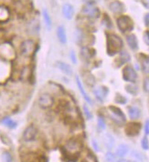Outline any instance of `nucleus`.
Wrapping results in <instances>:
<instances>
[{
  "mask_svg": "<svg viewBox=\"0 0 149 162\" xmlns=\"http://www.w3.org/2000/svg\"><path fill=\"white\" fill-rule=\"evenodd\" d=\"M123 48V39L116 34L110 33L106 36V52L110 56L119 54Z\"/></svg>",
  "mask_w": 149,
  "mask_h": 162,
  "instance_id": "f257e3e1",
  "label": "nucleus"
},
{
  "mask_svg": "<svg viewBox=\"0 0 149 162\" xmlns=\"http://www.w3.org/2000/svg\"><path fill=\"white\" fill-rule=\"evenodd\" d=\"M116 25H117L118 29L123 34L127 32H131L135 27L133 19L129 16H126V15H122L117 18Z\"/></svg>",
  "mask_w": 149,
  "mask_h": 162,
  "instance_id": "f03ea898",
  "label": "nucleus"
},
{
  "mask_svg": "<svg viewBox=\"0 0 149 162\" xmlns=\"http://www.w3.org/2000/svg\"><path fill=\"white\" fill-rule=\"evenodd\" d=\"M36 51V43L33 39H25L19 45V54L24 57H30Z\"/></svg>",
  "mask_w": 149,
  "mask_h": 162,
  "instance_id": "7ed1b4c3",
  "label": "nucleus"
},
{
  "mask_svg": "<svg viewBox=\"0 0 149 162\" xmlns=\"http://www.w3.org/2000/svg\"><path fill=\"white\" fill-rule=\"evenodd\" d=\"M81 13L88 16L90 19H98L101 16V11L100 9L96 7L95 2H87L85 3L81 9Z\"/></svg>",
  "mask_w": 149,
  "mask_h": 162,
  "instance_id": "20e7f679",
  "label": "nucleus"
},
{
  "mask_svg": "<svg viewBox=\"0 0 149 162\" xmlns=\"http://www.w3.org/2000/svg\"><path fill=\"white\" fill-rule=\"evenodd\" d=\"M108 109L111 113V118L115 124H117L118 126H123L125 123L126 117L121 108H119L116 106L111 105L108 107Z\"/></svg>",
  "mask_w": 149,
  "mask_h": 162,
  "instance_id": "39448f33",
  "label": "nucleus"
},
{
  "mask_svg": "<svg viewBox=\"0 0 149 162\" xmlns=\"http://www.w3.org/2000/svg\"><path fill=\"white\" fill-rule=\"evenodd\" d=\"M122 77L125 82L135 83L138 78V75L131 65H126L122 69Z\"/></svg>",
  "mask_w": 149,
  "mask_h": 162,
  "instance_id": "423d86ee",
  "label": "nucleus"
},
{
  "mask_svg": "<svg viewBox=\"0 0 149 162\" xmlns=\"http://www.w3.org/2000/svg\"><path fill=\"white\" fill-rule=\"evenodd\" d=\"M38 106L43 109H50L55 104V99L53 96L49 93H42L39 95L38 98Z\"/></svg>",
  "mask_w": 149,
  "mask_h": 162,
  "instance_id": "0eeeda50",
  "label": "nucleus"
},
{
  "mask_svg": "<svg viewBox=\"0 0 149 162\" xmlns=\"http://www.w3.org/2000/svg\"><path fill=\"white\" fill-rule=\"evenodd\" d=\"M142 129V125L136 121H132V122L127 123L124 127V132L127 137H137L140 134V131Z\"/></svg>",
  "mask_w": 149,
  "mask_h": 162,
  "instance_id": "6e6552de",
  "label": "nucleus"
},
{
  "mask_svg": "<svg viewBox=\"0 0 149 162\" xmlns=\"http://www.w3.org/2000/svg\"><path fill=\"white\" fill-rule=\"evenodd\" d=\"M37 136H38V129L33 124L29 125L22 133V138L26 142H32V141L36 139Z\"/></svg>",
  "mask_w": 149,
  "mask_h": 162,
  "instance_id": "1a4fd4ad",
  "label": "nucleus"
},
{
  "mask_svg": "<svg viewBox=\"0 0 149 162\" xmlns=\"http://www.w3.org/2000/svg\"><path fill=\"white\" fill-rule=\"evenodd\" d=\"M81 149V144L77 139H70L65 145V149L68 151L69 154H78Z\"/></svg>",
  "mask_w": 149,
  "mask_h": 162,
  "instance_id": "9d476101",
  "label": "nucleus"
},
{
  "mask_svg": "<svg viewBox=\"0 0 149 162\" xmlns=\"http://www.w3.org/2000/svg\"><path fill=\"white\" fill-rule=\"evenodd\" d=\"M55 66H56V68H57L59 71H61L64 75L69 76V77L72 76V74H73V69H72V68L71 67V65H69L68 63L63 62V61H59V60H58V61L55 62Z\"/></svg>",
  "mask_w": 149,
  "mask_h": 162,
  "instance_id": "9b49d317",
  "label": "nucleus"
},
{
  "mask_svg": "<svg viewBox=\"0 0 149 162\" xmlns=\"http://www.w3.org/2000/svg\"><path fill=\"white\" fill-rule=\"evenodd\" d=\"M109 9L114 14H123L125 11V6L123 2L118 1V0H114L109 4Z\"/></svg>",
  "mask_w": 149,
  "mask_h": 162,
  "instance_id": "f8f14e48",
  "label": "nucleus"
},
{
  "mask_svg": "<svg viewBox=\"0 0 149 162\" xmlns=\"http://www.w3.org/2000/svg\"><path fill=\"white\" fill-rule=\"evenodd\" d=\"M131 60V56L129 55V53L125 51V50H122L120 53H119V56L117 57V59L115 60V63H116V66L117 68L124 65V64H127L129 61Z\"/></svg>",
  "mask_w": 149,
  "mask_h": 162,
  "instance_id": "ddd939ff",
  "label": "nucleus"
},
{
  "mask_svg": "<svg viewBox=\"0 0 149 162\" xmlns=\"http://www.w3.org/2000/svg\"><path fill=\"white\" fill-rule=\"evenodd\" d=\"M19 79L23 82H28V81L32 77V68L30 66H23V68L19 71Z\"/></svg>",
  "mask_w": 149,
  "mask_h": 162,
  "instance_id": "4468645a",
  "label": "nucleus"
},
{
  "mask_svg": "<svg viewBox=\"0 0 149 162\" xmlns=\"http://www.w3.org/2000/svg\"><path fill=\"white\" fill-rule=\"evenodd\" d=\"M0 50L6 51L1 55V56L4 57L5 59L13 58L14 56H15V51H14L13 48L9 44H1V45H0Z\"/></svg>",
  "mask_w": 149,
  "mask_h": 162,
  "instance_id": "2eb2a0df",
  "label": "nucleus"
},
{
  "mask_svg": "<svg viewBox=\"0 0 149 162\" xmlns=\"http://www.w3.org/2000/svg\"><path fill=\"white\" fill-rule=\"evenodd\" d=\"M96 55V50L93 49V48H90L88 46H84L81 48V56L86 60L92 59Z\"/></svg>",
  "mask_w": 149,
  "mask_h": 162,
  "instance_id": "dca6fc26",
  "label": "nucleus"
},
{
  "mask_svg": "<svg viewBox=\"0 0 149 162\" xmlns=\"http://www.w3.org/2000/svg\"><path fill=\"white\" fill-rule=\"evenodd\" d=\"M108 93H109V88L105 86H101L93 90V94L95 95V97L100 101H103L104 98L107 97Z\"/></svg>",
  "mask_w": 149,
  "mask_h": 162,
  "instance_id": "f3484780",
  "label": "nucleus"
},
{
  "mask_svg": "<svg viewBox=\"0 0 149 162\" xmlns=\"http://www.w3.org/2000/svg\"><path fill=\"white\" fill-rule=\"evenodd\" d=\"M56 34H57V37H58V40L59 41V43L62 45H66L67 41H68V38H67L65 27L63 26H59L57 27Z\"/></svg>",
  "mask_w": 149,
  "mask_h": 162,
  "instance_id": "a211bd4d",
  "label": "nucleus"
},
{
  "mask_svg": "<svg viewBox=\"0 0 149 162\" xmlns=\"http://www.w3.org/2000/svg\"><path fill=\"white\" fill-rule=\"evenodd\" d=\"M75 79H76L77 87H78V88H79V90H80V92H81L82 97L85 99V101H86V102H88L89 104L92 105V104H93V100H92V98L90 97V96L87 94V92L85 91V89H84V88H83V85H82V83H81V81L80 77H79L78 76H76V77H75Z\"/></svg>",
  "mask_w": 149,
  "mask_h": 162,
  "instance_id": "6ab92c4d",
  "label": "nucleus"
},
{
  "mask_svg": "<svg viewBox=\"0 0 149 162\" xmlns=\"http://www.w3.org/2000/svg\"><path fill=\"white\" fill-rule=\"evenodd\" d=\"M62 15L67 20H71L74 16V7L71 4H64L62 6Z\"/></svg>",
  "mask_w": 149,
  "mask_h": 162,
  "instance_id": "aec40b11",
  "label": "nucleus"
},
{
  "mask_svg": "<svg viewBox=\"0 0 149 162\" xmlns=\"http://www.w3.org/2000/svg\"><path fill=\"white\" fill-rule=\"evenodd\" d=\"M126 42H127V45L128 47L135 51L138 49V39H137V36L135 35V34H129L126 36Z\"/></svg>",
  "mask_w": 149,
  "mask_h": 162,
  "instance_id": "412c9836",
  "label": "nucleus"
},
{
  "mask_svg": "<svg viewBox=\"0 0 149 162\" xmlns=\"http://www.w3.org/2000/svg\"><path fill=\"white\" fill-rule=\"evenodd\" d=\"M82 78H83L85 85L90 87V88H93L96 84L95 77L91 72H84L82 75Z\"/></svg>",
  "mask_w": 149,
  "mask_h": 162,
  "instance_id": "4be33fe9",
  "label": "nucleus"
},
{
  "mask_svg": "<svg viewBox=\"0 0 149 162\" xmlns=\"http://www.w3.org/2000/svg\"><path fill=\"white\" fill-rule=\"evenodd\" d=\"M10 18V10L8 7L0 6V23H6Z\"/></svg>",
  "mask_w": 149,
  "mask_h": 162,
  "instance_id": "5701e85b",
  "label": "nucleus"
},
{
  "mask_svg": "<svg viewBox=\"0 0 149 162\" xmlns=\"http://www.w3.org/2000/svg\"><path fill=\"white\" fill-rule=\"evenodd\" d=\"M140 56H141V58H140V62H141V68H142V71H143L144 74L149 75V56L141 54Z\"/></svg>",
  "mask_w": 149,
  "mask_h": 162,
  "instance_id": "b1692460",
  "label": "nucleus"
},
{
  "mask_svg": "<svg viewBox=\"0 0 149 162\" xmlns=\"http://www.w3.org/2000/svg\"><path fill=\"white\" fill-rule=\"evenodd\" d=\"M128 115H129V117L132 119V120H136L140 117L141 116V110L138 107H135V106H129L128 108Z\"/></svg>",
  "mask_w": 149,
  "mask_h": 162,
  "instance_id": "393cba45",
  "label": "nucleus"
},
{
  "mask_svg": "<svg viewBox=\"0 0 149 162\" xmlns=\"http://www.w3.org/2000/svg\"><path fill=\"white\" fill-rule=\"evenodd\" d=\"M103 142H104V145L106 147V149H108L109 150H111L114 145H115V140H114V137L110 134V133H106L103 137Z\"/></svg>",
  "mask_w": 149,
  "mask_h": 162,
  "instance_id": "a878e982",
  "label": "nucleus"
},
{
  "mask_svg": "<svg viewBox=\"0 0 149 162\" xmlns=\"http://www.w3.org/2000/svg\"><path fill=\"white\" fill-rule=\"evenodd\" d=\"M129 152V147L128 145L126 144H121L117 149H116V156L119 157L120 158H124L127 154Z\"/></svg>",
  "mask_w": 149,
  "mask_h": 162,
  "instance_id": "bb28decb",
  "label": "nucleus"
},
{
  "mask_svg": "<svg viewBox=\"0 0 149 162\" xmlns=\"http://www.w3.org/2000/svg\"><path fill=\"white\" fill-rule=\"evenodd\" d=\"M42 16H43V19H44V22H45V25L48 28V30H51L52 28V19L49 14V12L46 10V9H43L42 10Z\"/></svg>",
  "mask_w": 149,
  "mask_h": 162,
  "instance_id": "cd10ccee",
  "label": "nucleus"
},
{
  "mask_svg": "<svg viewBox=\"0 0 149 162\" xmlns=\"http://www.w3.org/2000/svg\"><path fill=\"white\" fill-rule=\"evenodd\" d=\"M125 88V91L132 95V96H137L138 92H139V89H138V87L135 85V83H129V84H127L125 85L124 87Z\"/></svg>",
  "mask_w": 149,
  "mask_h": 162,
  "instance_id": "c85d7f7f",
  "label": "nucleus"
},
{
  "mask_svg": "<svg viewBox=\"0 0 149 162\" xmlns=\"http://www.w3.org/2000/svg\"><path fill=\"white\" fill-rule=\"evenodd\" d=\"M2 123H3L6 127H8V129H11L17 128V123L16 122L15 120H13L12 118H10V117H6V118H4V119L2 120Z\"/></svg>",
  "mask_w": 149,
  "mask_h": 162,
  "instance_id": "c756f323",
  "label": "nucleus"
},
{
  "mask_svg": "<svg viewBox=\"0 0 149 162\" xmlns=\"http://www.w3.org/2000/svg\"><path fill=\"white\" fill-rule=\"evenodd\" d=\"M114 102L119 105H124L127 103V98L123 95H122L120 93H116V95L114 97Z\"/></svg>",
  "mask_w": 149,
  "mask_h": 162,
  "instance_id": "7c9ffc66",
  "label": "nucleus"
},
{
  "mask_svg": "<svg viewBox=\"0 0 149 162\" xmlns=\"http://www.w3.org/2000/svg\"><path fill=\"white\" fill-rule=\"evenodd\" d=\"M97 126H98V129L100 131H103L106 129L105 120L102 116H99L98 118H97Z\"/></svg>",
  "mask_w": 149,
  "mask_h": 162,
  "instance_id": "2f4dec72",
  "label": "nucleus"
},
{
  "mask_svg": "<svg viewBox=\"0 0 149 162\" xmlns=\"http://www.w3.org/2000/svg\"><path fill=\"white\" fill-rule=\"evenodd\" d=\"M102 25L106 27V28H111L113 27V24H112V21L110 17L107 16V15H103V17H102Z\"/></svg>",
  "mask_w": 149,
  "mask_h": 162,
  "instance_id": "473e14b6",
  "label": "nucleus"
},
{
  "mask_svg": "<svg viewBox=\"0 0 149 162\" xmlns=\"http://www.w3.org/2000/svg\"><path fill=\"white\" fill-rule=\"evenodd\" d=\"M1 158L4 162H13V157L8 151H4L1 155Z\"/></svg>",
  "mask_w": 149,
  "mask_h": 162,
  "instance_id": "72a5a7b5",
  "label": "nucleus"
},
{
  "mask_svg": "<svg viewBox=\"0 0 149 162\" xmlns=\"http://www.w3.org/2000/svg\"><path fill=\"white\" fill-rule=\"evenodd\" d=\"M82 109H83V113H84V116H85V117H86L87 119H92L93 118V113H92V111L90 110V108H88V106L87 105H83V107H82Z\"/></svg>",
  "mask_w": 149,
  "mask_h": 162,
  "instance_id": "f704fd0d",
  "label": "nucleus"
},
{
  "mask_svg": "<svg viewBox=\"0 0 149 162\" xmlns=\"http://www.w3.org/2000/svg\"><path fill=\"white\" fill-rule=\"evenodd\" d=\"M105 160L107 162H116V155L112 153L111 151H108L105 154Z\"/></svg>",
  "mask_w": 149,
  "mask_h": 162,
  "instance_id": "c9c22d12",
  "label": "nucleus"
},
{
  "mask_svg": "<svg viewBox=\"0 0 149 162\" xmlns=\"http://www.w3.org/2000/svg\"><path fill=\"white\" fill-rule=\"evenodd\" d=\"M141 147L144 150H148L149 149V140L147 136L144 135V137L141 140Z\"/></svg>",
  "mask_w": 149,
  "mask_h": 162,
  "instance_id": "e433bc0d",
  "label": "nucleus"
},
{
  "mask_svg": "<svg viewBox=\"0 0 149 162\" xmlns=\"http://www.w3.org/2000/svg\"><path fill=\"white\" fill-rule=\"evenodd\" d=\"M131 156L135 159V160H138V161H142L144 159V157H143V154L137 150H133L131 152Z\"/></svg>",
  "mask_w": 149,
  "mask_h": 162,
  "instance_id": "4c0bfd02",
  "label": "nucleus"
},
{
  "mask_svg": "<svg viewBox=\"0 0 149 162\" xmlns=\"http://www.w3.org/2000/svg\"><path fill=\"white\" fill-rule=\"evenodd\" d=\"M143 88L146 93H149V76L144 77L143 82Z\"/></svg>",
  "mask_w": 149,
  "mask_h": 162,
  "instance_id": "58836bf2",
  "label": "nucleus"
},
{
  "mask_svg": "<svg viewBox=\"0 0 149 162\" xmlns=\"http://www.w3.org/2000/svg\"><path fill=\"white\" fill-rule=\"evenodd\" d=\"M70 58H71V62H72L74 65L77 64V56H76V54H75V52H74L73 50H71V53H70Z\"/></svg>",
  "mask_w": 149,
  "mask_h": 162,
  "instance_id": "ea45409f",
  "label": "nucleus"
},
{
  "mask_svg": "<svg viewBox=\"0 0 149 162\" xmlns=\"http://www.w3.org/2000/svg\"><path fill=\"white\" fill-rule=\"evenodd\" d=\"M86 160H87V162H97L96 158H95L93 155H92L91 153L88 154V156H87V158H86Z\"/></svg>",
  "mask_w": 149,
  "mask_h": 162,
  "instance_id": "a19ab883",
  "label": "nucleus"
},
{
  "mask_svg": "<svg viewBox=\"0 0 149 162\" xmlns=\"http://www.w3.org/2000/svg\"><path fill=\"white\" fill-rule=\"evenodd\" d=\"M144 42L146 43V45L149 46V30H146L144 33Z\"/></svg>",
  "mask_w": 149,
  "mask_h": 162,
  "instance_id": "79ce46f5",
  "label": "nucleus"
},
{
  "mask_svg": "<svg viewBox=\"0 0 149 162\" xmlns=\"http://www.w3.org/2000/svg\"><path fill=\"white\" fill-rule=\"evenodd\" d=\"M144 134H145V136L149 135V119H147L145 121V124H144Z\"/></svg>",
  "mask_w": 149,
  "mask_h": 162,
  "instance_id": "37998d69",
  "label": "nucleus"
},
{
  "mask_svg": "<svg viewBox=\"0 0 149 162\" xmlns=\"http://www.w3.org/2000/svg\"><path fill=\"white\" fill-rule=\"evenodd\" d=\"M144 22L145 27H149V13H146L144 16Z\"/></svg>",
  "mask_w": 149,
  "mask_h": 162,
  "instance_id": "c03bdc74",
  "label": "nucleus"
},
{
  "mask_svg": "<svg viewBox=\"0 0 149 162\" xmlns=\"http://www.w3.org/2000/svg\"><path fill=\"white\" fill-rule=\"evenodd\" d=\"M92 144H93V149H94V150L95 151H100V149H99V146H98V143H97V141L95 140V139H93V141H92Z\"/></svg>",
  "mask_w": 149,
  "mask_h": 162,
  "instance_id": "a18cd8bd",
  "label": "nucleus"
},
{
  "mask_svg": "<svg viewBox=\"0 0 149 162\" xmlns=\"http://www.w3.org/2000/svg\"><path fill=\"white\" fill-rule=\"evenodd\" d=\"M141 3L146 9H149V0H141Z\"/></svg>",
  "mask_w": 149,
  "mask_h": 162,
  "instance_id": "49530a36",
  "label": "nucleus"
},
{
  "mask_svg": "<svg viewBox=\"0 0 149 162\" xmlns=\"http://www.w3.org/2000/svg\"><path fill=\"white\" fill-rule=\"evenodd\" d=\"M116 162H136L135 160H130V159H126V158H119Z\"/></svg>",
  "mask_w": 149,
  "mask_h": 162,
  "instance_id": "de8ad7c7",
  "label": "nucleus"
},
{
  "mask_svg": "<svg viewBox=\"0 0 149 162\" xmlns=\"http://www.w3.org/2000/svg\"><path fill=\"white\" fill-rule=\"evenodd\" d=\"M82 1L84 2V3H87V2H97L98 0H82Z\"/></svg>",
  "mask_w": 149,
  "mask_h": 162,
  "instance_id": "09e8293b",
  "label": "nucleus"
}]
</instances>
